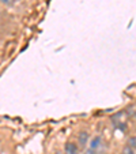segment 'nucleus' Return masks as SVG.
Masks as SVG:
<instances>
[{
    "instance_id": "nucleus-1",
    "label": "nucleus",
    "mask_w": 136,
    "mask_h": 154,
    "mask_svg": "<svg viewBox=\"0 0 136 154\" xmlns=\"http://www.w3.org/2000/svg\"><path fill=\"white\" fill-rule=\"evenodd\" d=\"M90 142V132L87 130H80L76 135V143L79 149H86Z\"/></svg>"
},
{
    "instance_id": "nucleus-10",
    "label": "nucleus",
    "mask_w": 136,
    "mask_h": 154,
    "mask_svg": "<svg viewBox=\"0 0 136 154\" xmlns=\"http://www.w3.org/2000/svg\"><path fill=\"white\" fill-rule=\"evenodd\" d=\"M78 154H80V153H78Z\"/></svg>"
},
{
    "instance_id": "nucleus-2",
    "label": "nucleus",
    "mask_w": 136,
    "mask_h": 154,
    "mask_svg": "<svg viewBox=\"0 0 136 154\" xmlns=\"http://www.w3.org/2000/svg\"><path fill=\"white\" fill-rule=\"evenodd\" d=\"M63 153L64 154H78L79 153V146L76 142H72V140H70V142H67L65 145H64L63 147Z\"/></svg>"
},
{
    "instance_id": "nucleus-6",
    "label": "nucleus",
    "mask_w": 136,
    "mask_h": 154,
    "mask_svg": "<svg viewBox=\"0 0 136 154\" xmlns=\"http://www.w3.org/2000/svg\"><path fill=\"white\" fill-rule=\"evenodd\" d=\"M14 3H17V0H0V4H3V6H12Z\"/></svg>"
},
{
    "instance_id": "nucleus-3",
    "label": "nucleus",
    "mask_w": 136,
    "mask_h": 154,
    "mask_svg": "<svg viewBox=\"0 0 136 154\" xmlns=\"http://www.w3.org/2000/svg\"><path fill=\"white\" fill-rule=\"evenodd\" d=\"M101 146H102V138L99 137V135H95V137H93L91 139H90V142H89V147L90 149L98 151Z\"/></svg>"
},
{
    "instance_id": "nucleus-9",
    "label": "nucleus",
    "mask_w": 136,
    "mask_h": 154,
    "mask_svg": "<svg viewBox=\"0 0 136 154\" xmlns=\"http://www.w3.org/2000/svg\"><path fill=\"white\" fill-rule=\"evenodd\" d=\"M0 38H2V34H0Z\"/></svg>"
},
{
    "instance_id": "nucleus-5",
    "label": "nucleus",
    "mask_w": 136,
    "mask_h": 154,
    "mask_svg": "<svg viewBox=\"0 0 136 154\" xmlns=\"http://www.w3.org/2000/svg\"><path fill=\"white\" fill-rule=\"evenodd\" d=\"M121 154H136V150H133L129 145H125L121 150Z\"/></svg>"
},
{
    "instance_id": "nucleus-7",
    "label": "nucleus",
    "mask_w": 136,
    "mask_h": 154,
    "mask_svg": "<svg viewBox=\"0 0 136 154\" xmlns=\"http://www.w3.org/2000/svg\"><path fill=\"white\" fill-rule=\"evenodd\" d=\"M132 119L136 122V108H135V112H133V115H132Z\"/></svg>"
},
{
    "instance_id": "nucleus-4",
    "label": "nucleus",
    "mask_w": 136,
    "mask_h": 154,
    "mask_svg": "<svg viewBox=\"0 0 136 154\" xmlns=\"http://www.w3.org/2000/svg\"><path fill=\"white\" fill-rule=\"evenodd\" d=\"M127 145H129L133 150H136V135H131L127 140Z\"/></svg>"
},
{
    "instance_id": "nucleus-8",
    "label": "nucleus",
    "mask_w": 136,
    "mask_h": 154,
    "mask_svg": "<svg viewBox=\"0 0 136 154\" xmlns=\"http://www.w3.org/2000/svg\"><path fill=\"white\" fill-rule=\"evenodd\" d=\"M55 154H64V153H63V151H56Z\"/></svg>"
}]
</instances>
